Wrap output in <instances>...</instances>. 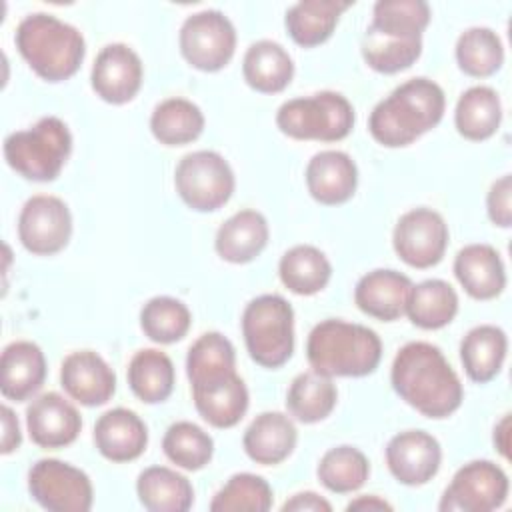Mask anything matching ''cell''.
Here are the masks:
<instances>
[{"label": "cell", "mask_w": 512, "mask_h": 512, "mask_svg": "<svg viewBox=\"0 0 512 512\" xmlns=\"http://www.w3.org/2000/svg\"><path fill=\"white\" fill-rule=\"evenodd\" d=\"M278 274L290 292L298 296H312L324 290L330 282L332 264L316 246L298 244L282 254Z\"/></svg>", "instance_id": "obj_31"}, {"label": "cell", "mask_w": 512, "mask_h": 512, "mask_svg": "<svg viewBox=\"0 0 512 512\" xmlns=\"http://www.w3.org/2000/svg\"><path fill=\"white\" fill-rule=\"evenodd\" d=\"M246 84L262 94L282 92L294 76V62L286 48L274 40H258L250 44L242 60Z\"/></svg>", "instance_id": "obj_26"}, {"label": "cell", "mask_w": 512, "mask_h": 512, "mask_svg": "<svg viewBox=\"0 0 512 512\" xmlns=\"http://www.w3.org/2000/svg\"><path fill=\"white\" fill-rule=\"evenodd\" d=\"M350 6L352 2L340 0H302L286 10L284 24L298 46L312 48L332 36L340 14Z\"/></svg>", "instance_id": "obj_29"}, {"label": "cell", "mask_w": 512, "mask_h": 512, "mask_svg": "<svg viewBox=\"0 0 512 512\" xmlns=\"http://www.w3.org/2000/svg\"><path fill=\"white\" fill-rule=\"evenodd\" d=\"M362 58L380 74H396L410 68L422 54V38L380 32L372 26L362 36Z\"/></svg>", "instance_id": "obj_36"}, {"label": "cell", "mask_w": 512, "mask_h": 512, "mask_svg": "<svg viewBox=\"0 0 512 512\" xmlns=\"http://www.w3.org/2000/svg\"><path fill=\"white\" fill-rule=\"evenodd\" d=\"M150 130L164 146H184L202 134L204 114L192 100L166 98L152 110Z\"/></svg>", "instance_id": "obj_35"}, {"label": "cell", "mask_w": 512, "mask_h": 512, "mask_svg": "<svg viewBox=\"0 0 512 512\" xmlns=\"http://www.w3.org/2000/svg\"><path fill=\"white\" fill-rule=\"evenodd\" d=\"M64 392L82 406H102L116 392V374L94 350H78L64 358L60 366Z\"/></svg>", "instance_id": "obj_17"}, {"label": "cell", "mask_w": 512, "mask_h": 512, "mask_svg": "<svg viewBox=\"0 0 512 512\" xmlns=\"http://www.w3.org/2000/svg\"><path fill=\"white\" fill-rule=\"evenodd\" d=\"M502 120L500 96L490 86H472L456 102L454 124L460 136L472 142L494 136Z\"/></svg>", "instance_id": "obj_33"}, {"label": "cell", "mask_w": 512, "mask_h": 512, "mask_svg": "<svg viewBox=\"0 0 512 512\" xmlns=\"http://www.w3.org/2000/svg\"><path fill=\"white\" fill-rule=\"evenodd\" d=\"M128 386L144 404L164 402L174 390V364L170 356L156 348L138 350L128 362Z\"/></svg>", "instance_id": "obj_30"}, {"label": "cell", "mask_w": 512, "mask_h": 512, "mask_svg": "<svg viewBox=\"0 0 512 512\" xmlns=\"http://www.w3.org/2000/svg\"><path fill=\"white\" fill-rule=\"evenodd\" d=\"M298 430L282 412L258 414L244 432L242 446L248 458L262 466L284 462L296 448Z\"/></svg>", "instance_id": "obj_24"}, {"label": "cell", "mask_w": 512, "mask_h": 512, "mask_svg": "<svg viewBox=\"0 0 512 512\" xmlns=\"http://www.w3.org/2000/svg\"><path fill=\"white\" fill-rule=\"evenodd\" d=\"M346 510H392V504H388L386 500L370 494V496H360L356 500H352Z\"/></svg>", "instance_id": "obj_48"}, {"label": "cell", "mask_w": 512, "mask_h": 512, "mask_svg": "<svg viewBox=\"0 0 512 512\" xmlns=\"http://www.w3.org/2000/svg\"><path fill=\"white\" fill-rule=\"evenodd\" d=\"M444 108V90L434 80L410 78L372 108L368 130L378 144L402 148L436 128Z\"/></svg>", "instance_id": "obj_2"}, {"label": "cell", "mask_w": 512, "mask_h": 512, "mask_svg": "<svg viewBox=\"0 0 512 512\" xmlns=\"http://www.w3.org/2000/svg\"><path fill=\"white\" fill-rule=\"evenodd\" d=\"M448 224L432 208H412L402 214L392 232L398 258L412 268L436 266L448 246Z\"/></svg>", "instance_id": "obj_12"}, {"label": "cell", "mask_w": 512, "mask_h": 512, "mask_svg": "<svg viewBox=\"0 0 512 512\" xmlns=\"http://www.w3.org/2000/svg\"><path fill=\"white\" fill-rule=\"evenodd\" d=\"M268 222L258 210H240L216 230V254L230 264L252 262L268 244Z\"/></svg>", "instance_id": "obj_25"}, {"label": "cell", "mask_w": 512, "mask_h": 512, "mask_svg": "<svg viewBox=\"0 0 512 512\" xmlns=\"http://www.w3.org/2000/svg\"><path fill=\"white\" fill-rule=\"evenodd\" d=\"M14 42L26 64L48 82L74 76L86 54L82 32L46 12L28 14L18 24Z\"/></svg>", "instance_id": "obj_4"}, {"label": "cell", "mask_w": 512, "mask_h": 512, "mask_svg": "<svg viewBox=\"0 0 512 512\" xmlns=\"http://www.w3.org/2000/svg\"><path fill=\"white\" fill-rule=\"evenodd\" d=\"M458 312L456 290L440 278L424 280L412 286L404 314L422 330H438L454 320Z\"/></svg>", "instance_id": "obj_32"}, {"label": "cell", "mask_w": 512, "mask_h": 512, "mask_svg": "<svg viewBox=\"0 0 512 512\" xmlns=\"http://www.w3.org/2000/svg\"><path fill=\"white\" fill-rule=\"evenodd\" d=\"M454 276L474 300H492L506 286V268L490 244H468L454 258Z\"/></svg>", "instance_id": "obj_22"}, {"label": "cell", "mask_w": 512, "mask_h": 512, "mask_svg": "<svg viewBox=\"0 0 512 512\" xmlns=\"http://www.w3.org/2000/svg\"><path fill=\"white\" fill-rule=\"evenodd\" d=\"M236 372V350L220 332H204L188 350L186 374L190 386L206 384Z\"/></svg>", "instance_id": "obj_37"}, {"label": "cell", "mask_w": 512, "mask_h": 512, "mask_svg": "<svg viewBox=\"0 0 512 512\" xmlns=\"http://www.w3.org/2000/svg\"><path fill=\"white\" fill-rule=\"evenodd\" d=\"M310 196L324 204L336 206L348 202L358 186V168L342 150H322L314 154L304 172Z\"/></svg>", "instance_id": "obj_18"}, {"label": "cell", "mask_w": 512, "mask_h": 512, "mask_svg": "<svg viewBox=\"0 0 512 512\" xmlns=\"http://www.w3.org/2000/svg\"><path fill=\"white\" fill-rule=\"evenodd\" d=\"M28 492L50 512H88L94 500L88 474L56 458H42L32 464Z\"/></svg>", "instance_id": "obj_10"}, {"label": "cell", "mask_w": 512, "mask_h": 512, "mask_svg": "<svg viewBox=\"0 0 512 512\" xmlns=\"http://www.w3.org/2000/svg\"><path fill=\"white\" fill-rule=\"evenodd\" d=\"M430 16V6L424 0H378L370 26L388 34L422 38Z\"/></svg>", "instance_id": "obj_43"}, {"label": "cell", "mask_w": 512, "mask_h": 512, "mask_svg": "<svg viewBox=\"0 0 512 512\" xmlns=\"http://www.w3.org/2000/svg\"><path fill=\"white\" fill-rule=\"evenodd\" d=\"M510 196H512V178H510V174H504L490 186V192L486 198L488 216L500 228H510V224H512Z\"/></svg>", "instance_id": "obj_44"}, {"label": "cell", "mask_w": 512, "mask_h": 512, "mask_svg": "<svg viewBox=\"0 0 512 512\" xmlns=\"http://www.w3.org/2000/svg\"><path fill=\"white\" fill-rule=\"evenodd\" d=\"M162 450L166 458L178 468L196 472L212 460L214 440L198 424L180 420L168 426L162 438Z\"/></svg>", "instance_id": "obj_41"}, {"label": "cell", "mask_w": 512, "mask_h": 512, "mask_svg": "<svg viewBox=\"0 0 512 512\" xmlns=\"http://www.w3.org/2000/svg\"><path fill=\"white\" fill-rule=\"evenodd\" d=\"M320 484L336 494H350L364 486L370 474V464L364 452L354 446L342 444L330 448L316 468Z\"/></svg>", "instance_id": "obj_39"}, {"label": "cell", "mask_w": 512, "mask_h": 512, "mask_svg": "<svg viewBox=\"0 0 512 512\" xmlns=\"http://www.w3.org/2000/svg\"><path fill=\"white\" fill-rule=\"evenodd\" d=\"M94 444L110 462H130L142 456L148 444L144 420L128 408H112L94 424Z\"/></svg>", "instance_id": "obj_20"}, {"label": "cell", "mask_w": 512, "mask_h": 512, "mask_svg": "<svg viewBox=\"0 0 512 512\" xmlns=\"http://www.w3.org/2000/svg\"><path fill=\"white\" fill-rule=\"evenodd\" d=\"M412 286L414 284L406 274L390 268H378L356 282L354 302L364 314L392 322L404 314Z\"/></svg>", "instance_id": "obj_19"}, {"label": "cell", "mask_w": 512, "mask_h": 512, "mask_svg": "<svg viewBox=\"0 0 512 512\" xmlns=\"http://www.w3.org/2000/svg\"><path fill=\"white\" fill-rule=\"evenodd\" d=\"M332 504L316 492H298L282 504V512H330Z\"/></svg>", "instance_id": "obj_45"}, {"label": "cell", "mask_w": 512, "mask_h": 512, "mask_svg": "<svg viewBox=\"0 0 512 512\" xmlns=\"http://www.w3.org/2000/svg\"><path fill=\"white\" fill-rule=\"evenodd\" d=\"M442 462L440 442L424 430H404L386 444V464L390 474L404 486L430 482Z\"/></svg>", "instance_id": "obj_14"}, {"label": "cell", "mask_w": 512, "mask_h": 512, "mask_svg": "<svg viewBox=\"0 0 512 512\" xmlns=\"http://www.w3.org/2000/svg\"><path fill=\"white\" fill-rule=\"evenodd\" d=\"M174 186L188 208L214 212L232 198L236 180L224 156L212 150H196L178 162Z\"/></svg>", "instance_id": "obj_8"}, {"label": "cell", "mask_w": 512, "mask_h": 512, "mask_svg": "<svg viewBox=\"0 0 512 512\" xmlns=\"http://www.w3.org/2000/svg\"><path fill=\"white\" fill-rule=\"evenodd\" d=\"M274 494L270 484L256 474L240 472L214 494L210 502L212 512H268L272 508Z\"/></svg>", "instance_id": "obj_42"}, {"label": "cell", "mask_w": 512, "mask_h": 512, "mask_svg": "<svg viewBox=\"0 0 512 512\" xmlns=\"http://www.w3.org/2000/svg\"><path fill=\"white\" fill-rule=\"evenodd\" d=\"M0 414H2V454H10L14 450H18L20 442H22V434H20V424H18V418L16 414L12 412V408L8 406H2L0 408Z\"/></svg>", "instance_id": "obj_46"}, {"label": "cell", "mask_w": 512, "mask_h": 512, "mask_svg": "<svg viewBox=\"0 0 512 512\" xmlns=\"http://www.w3.org/2000/svg\"><path fill=\"white\" fill-rule=\"evenodd\" d=\"M72 236V214L64 200L38 194L26 200L18 216V238L36 256H50L66 248Z\"/></svg>", "instance_id": "obj_13"}, {"label": "cell", "mask_w": 512, "mask_h": 512, "mask_svg": "<svg viewBox=\"0 0 512 512\" xmlns=\"http://www.w3.org/2000/svg\"><path fill=\"white\" fill-rule=\"evenodd\" d=\"M0 374V392L6 400H28L46 380L42 348L30 340L10 342L0 358Z\"/></svg>", "instance_id": "obj_21"}, {"label": "cell", "mask_w": 512, "mask_h": 512, "mask_svg": "<svg viewBox=\"0 0 512 512\" xmlns=\"http://www.w3.org/2000/svg\"><path fill=\"white\" fill-rule=\"evenodd\" d=\"M276 126L294 140L338 142L352 132L354 108L346 96L322 90L286 100L276 112Z\"/></svg>", "instance_id": "obj_7"}, {"label": "cell", "mask_w": 512, "mask_h": 512, "mask_svg": "<svg viewBox=\"0 0 512 512\" xmlns=\"http://www.w3.org/2000/svg\"><path fill=\"white\" fill-rule=\"evenodd\" d=\"M242 336L250 358L262 368H280L294 352V310L278 294L250 300L242 312Z\"/></svg>", "instance_id": "obj_6"}, {"label": "cell", "mask_w": 512, "mask_h": 512, "mask_svg": "<svg viewBox=\"0 0 512 512\" xmlns=\"http://www.w3.org/2000/svg\"><path fill=\"white\" fill-rule=\"evenodd\" d=\"M26 428L30 440L36 446L64 448L78 438L82 430V418L76 406L62 394L46 392L28 404Z\"/></svg>", "instance_id": "obj_16"}, {"label": "cell", "mask_w": 512, "mask_h": 512, "mask_svg": "<svg viewBox=\"0 0 512 512\" xmlns=\"http://www.w3.org/2000/svg\"><path fill=\"white\" fill-rule=\"evenodd\" d=\"M508 350L506 332L494 324L468 330L460 342V360L472 382L486 384L498 376Z\"/></svg>", "instance_id": "obj_27"}, {"label": "cell", "mask_w": 512, "mask_h": 512, "mask_svg": "<svg viewBox=\"0 0 512 512\" xmlns=\"http://www.w3.org/2000/svg\"><path fill=\"white\" fill-rule=\"evenodd\" d=\"M190 388L198 414L214 428L236 426L248 410V388L236 372Z\"/></svg>", "instance_id": "obj_23"}, {"label": "cell", "mask_w": 512, "mask_h": 512, "mask_svg": "<svg viewBox=\"0 0 512 512\" xmlns=\"http://www.w3.org/2000/svg\"><path fill=\"white\" fill-rule=\"evenodd\" d=\"M72 152V134L64 120L44 116L28 130H18L4 140V158L22 178L52 182L60 176Z\"/></svg>", "instance_id": "obj_5"}, {"label": "cell", "mask_w": 512, "mask_h": 512, "mask_svg": "<svg viewBox=\"0 0 512 512\" xmlns=\"http://www.w3.org/2000/svg\"><path fill=\"white\" fill-rule=\"evenodd\" d=\"M390 382L394 392L426 418H448L464 398V388L442 354L430 342H408L394 356Z\"/></svg>", "instance_id": "obj_1"}, {"label": "cell", "mask_w": 512, "mask_h": 512, "mask_svg": "<svg viewBox=\"0 0 512 512\" xmlns=\"http://www.w3.org/2000/svg\"><path fill=\"white\" fill-rule=\"evenodd\" d=\"M306 358L312 370L328 378H362L378 368L382 340L368 326L328 318L310 330Z\"/></svg>", "instance_id": "obj_3"}, {"label": "cell", "mask_w": 512, "mask_h": 512, "mask_svg": "<svg viewBox=\"0 0 512 512\" xmlns=\"http://www.w3.org/2000/svg\"><path fill=\"white\" fill-rule=\"evenodd\" d=\"M142 60L126 44L114 42L104 46L90 72V84L96 96L108 104H126L130 102L142 86Z\"/></svg>", "instance_id": "obj_15"}, {"label": "cell", "mask_w": 512, "mask_h": 512, "mask_svg": "<svg viewBox=\"0 0 512 512\" xmlns=\"http://www.w3.org/2000/svg\"><path fill=\"white\" fill-rule=\"evenodd\" d=\"M338 390L332 378L310 370L298 374L286 394V408L302 424H314L328 418L336 406Z\"/></svg>", "instance_id": "obj_34"}, {"label": "cell", "mask_w": 512, "mask_h": 512, "mask_svg": "<svg viewBox=\"0 0 512 512\" xmlns=\"http://www.w3.org/2000/svg\"><path fill=\"white\" fill-rule=\"evenodd\" d=\"M506 472L490 460H472L456 470L438 508L442 512H492L508 498Z\"/></svg>", "instance_id": "obj_11"}, {"label": "cell", "mask_w": 512, "mask_h": 512, "mask_svg": "<svg viewBox=\"0 0 512 512\" xmlns=\"http://www.w3.org/2000/svg\"><path fill=\"white\" fill-rule=\"evenodd\" d=\"M192 324V314L184 302L172 296H154L140 310V328L156 344L182 340Z\"/></svg>", "instance_id": "obj_40"}, {"label": "cell", "mask_w": 512, "mask_h": 512, "mask_svg": "<svg viewBox=\"0 0 512 512\" xmlns=\"http://www.w3.org/2000/svg\"><path fill=\"white\" fill-rule=\"evenodd\" d=\"M458 68L472 78H486L504 64V46L500 36L486 26H472L456 40Z\"/></svg>", "instance_id": "obj_38"}, {"label": "cell", "mask_w": 512, "mask_h": 512, "mask_svg": "<svg viewBox=\"0 0 512 512\" xmlns=\"http://www.w3.org/2000/svg\"><path fill=\"white\" fill-rule=\"evenodd\" d=\"M494 446L504 458L510 456V414H504L502 420L494 426Z\"/></svg>", "instance_id": "obj_47"}, {"label": "cell", "mask_w": 512, "mask_h": 512, "mask_svg": "<svg viewBox=\"0 0 512 512\" xmlns=\"http://www.w3.org/2000/svg\"><path fill=\"white\" fill-rule=\"evenodd\" d=\"M136 494L150 512H186L194 504L190 480L168 466L144 468L136 480Z\"/></svg>", "instance_id": "obj_28"}, {"label": "cell", "mask_w": 512, "mask_h": 512, "mask_svg": "<svg viewBox=\"0 0 512 512\" xmlns=\"http://www.w3.org/2000/svg\"><path fill=\"white\" fill-rule=\"evenodd\" d=\"M178 44L184 60L192 68L218 72L234 56L236 30L220 10H202L182 22Z\"/></svg>", "instance_id": "obj_9"}]
</instances>
